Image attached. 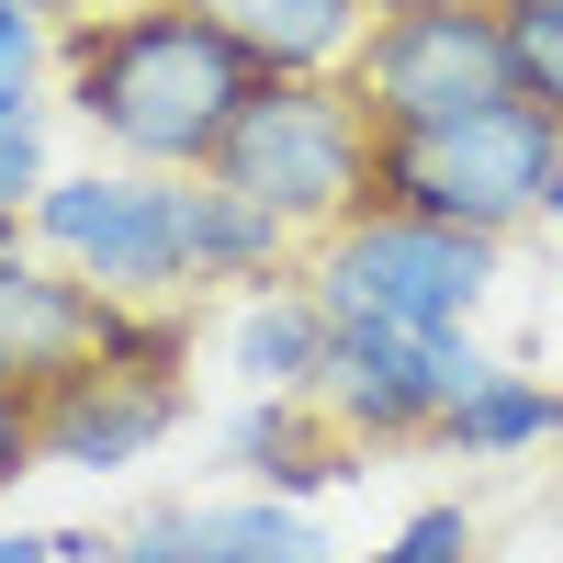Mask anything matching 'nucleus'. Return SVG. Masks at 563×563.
<instances>
[{"mask_svg": "<svg viewBox=\"0 0 563 563\" xmlns=\"http://www.w3.org/2000/svg\"><path fill=\"white\" fill-rule=\"evenodd\" d=\"M249 90L260 68L192 0H102V12L57 23V113H79V135L124 169H169V180L214 169Z\"/></svg>", "mask_w": 563, "mask_h": 563, "instance_id": "f257e3e1", "label": "nucleus"}, {"mask_svg": "<svg viewBox=\"0 0 563 563\" xmlns=\"http://www.w3.org/2000/svg\"><path fill=\"white\" fill-rule=\"evenodd\" d=\"M214 180L249 192L260 214H282L316 249L327 225H350L372 203V113H361V90L350 79H260L249 113L214 147Z\"/></svg>", "mask_w": 563, "mask_h": 563, "instance_id": "f03ea898", "label": "nucleus"}, {"mask_svg": "<svg viewBox=\"0 0 563 563\" xmlns=\"http://www.w3.org/2000/svg\"><path fill=\"white\" fill-rule=\"evenodd\" d=\"M496 260H507L496 238L361 203L350 225H327L305 249V294L327 305V327H406V339H440V327H474V305L496 294Z\"/></svg>", "mask_w": 563, "mask_h": 563, "instance_id": "7ed1b4c3", "label": "nucleus"}, {"mask_svg": "<svg viewBox=\"0 0 563 563\" xmlns=\"http://www.w3.org/2000/svg\"><path fill=\"white\" fill-rule=\"evenodd\" d=\"M541 169H552V124L530 102H485L462 124L372 135V203L462 225V238H496V249L519 238V225H541Z\"/></svg>", "mask_w": 563, "mask_h": 563, "instance_id": "20e7f679", "label": "nucleus"}, {"mask_svg": "<svg viewBox=\"0 0 563 563\" xmlns=\"http://www.w3.org/2000/svg\"><path fill=\"white\" fill-rule=\"evenodd\" d=\"M23 238L45 260H68L90 294H124V305H180L192 294V225H180L169 169H124V158L57 169L23 214Z\"/></svg>", "mask_w": 563, "mask_h": 563, "instance_id": "39448f33", "label": "nucleus"}, {"mask_svg": "<svg viewBox=\"0 0 563 563\" xmlns=\"http://www.w3.org/2000/svg\"><path fill=\"white\" fill-rule=\"evenodd\" d=\"M496 350L474 339V327H440V339H406V327H327V429H339L350 451H429V429L496 384Z\"/></svg>", "mask_w": 563, "mask_h": 563, "instance_id": "423d86ee", "label": "nucleus"}, {"mask_svg": "<svg viewBox=\"0 0 563 563\" xmlns=\"http://www.w3.org/2000/svg\"><path fill=\"white\" fill-rule=\"evenodd\" d=\"M372 135H406V124H462L507 102V23L496 0H429V12H372V34L350 45V68Z\"/></svg>", "mask_w": 563, "mask_h": 563, "instance_id": "0eeeda50", "label": "nucleus"}, {"mask_svg": "<svg viewBox=\"0 0 563 563\" xmlns=\"http://www.w3.org/2000/svg\"><path fill=\"white\" fill-rule=\"evenodd\" d=\"M180 417H192V384H135V372L79 361V372H57L34 395V451H45V474H124Z\"/></svg>", "mask_w": 563, "mask_h": 563, "instance_id": "6e6552de", "label": "nucleus"}, {"mask_svg": "<svg viewBox=\"0 0 563 563\" xmlns=\"http://www.w3.org/2000/svg\"><path fill=\"white\" fill-rule=\"evenodd\" d=\"M102 563H339V541L282 496H169L124 519Z\"/></svg>", "mask_w": 563, "mask_h": 563, "instance_id": "1a4fd4ad", "label": "nucleus"}, {"mask_svg": "<svg viewBox=\"0 0 563 563\" xmlns=\"http://www.w3.org/2000/svg\"><path fill=\"white\" fill-rule=\"evenodd\" d=\"M102 305H113V294H90V282H79L68 260H45L34 238L0 249V384H12V395H45L57 372H79L90 339H102Z\"/></svg>", "mask_w": 563, "mask_h": 563, "instance_id": "9d476101", "label": "nucleus"}, {"mask_svg": "<svg viewBox=\"0 0 563 563\" xmlns=\"http://www.w3.org/2000/svg\"><path fill=\"white\" fill-rule=\"evenodd\" d=\"M225 462L249 474V496H282V507H316L327 485L361 474V451L327 429L316 395H249L238 429H225Z\"/></svg>", "mask_w": 563, "mask_h": 563, "instance_id": "9b49d317", "label": "nucleus"}, {"mask_svg": "<svg viewBox=\"0 0 563 563\" xmlns=\"http://www.w3.org/2000/svg\"><path fill=\"white\" fill-rule=\"evenodd\" d=\"M192 12L238 45L260 79H339L350 45L372 34L361 0H192Z\"/></svg>", "mask_w": 563, "mask_h": 563, "instance_id": "f8f14e48", "label": "nucleus"}, {"mask_svg": "<svg viewBox=\"0 0 563 563\" xmlns=\"http://www.w3.org/2000/svg\"><path fill=\"white\" fill-rule=\"evenodd\" d=\"M180 225H192V294L225 282V294H271V282H305V238L282 214H260L249 192H225L214 169L180 180Z\"/></svg>", "mask_w": 563, "mask_h": 563, "instance_id": "ddd939ff", "label": "nucleus"}, {"mask_svg": "<svg viewBox=\"0 0 563 563\" xmlns=\"http://www.w3.org/2000/svg\"><path fill=\"white\" fill-rule=\"evenodd\" d=\"M225 361L249 372V395H316L327 384V305L305 282H271V294H238V327H225Z\"/></svg>", "mask_w": 563, "mask_h": 563, "instance_id": "4468645a", "label": "nucleus"}, {"mask_svg": "<svg viewBox=\"0 0 563 563\" xmlns=\"http://www.w3.org/2000/svg\"><path fill=\"white\" fill-rule=\"evenodd\" d=\"M429 451H451V462H507V451H563V395L552 384H530V372H496L485 395H462L440 429H429Z\"/></svg>", "mask_w": 563, "mask_h": 563, "instance_id": "2eb2a0df", "label": "nucleus"}, {"mask_svg": "<svg viewBox=\"0 0 563 563\" xmlns=\"http://www.w3.org/2000/svg\"><path fill=\"white\" fill-rule=\"evenodd\" d=\"M102 372H135V384H192V294L180 305H102V339H90Z\"/></svg>", "mask_w": 563, "mask_h": 563, "instance_id": "dca6fc26", "label": "nucleus"}, {"mask_svg": "<svg viewBox=\"0 0 563 563\" xmlns=\"http://www.w3.org/2000/svg\"><path fill=\"white\" fill-rule=\"evenodd\" d=\"M45 180H57V90L45 79H0V203L34 214Z\"/></svg>", "mask_w": 563, "mask_h": 563, "instance_id": "f3484780", "label": "nucleus"}, {"mask_svg": "<svg viewBox=\"0 0 563 563\" xmlns=\"http://www.w3.org/2000/svg\"><path fill=\"white\" fill-rule=\"evenodd\" d=\"M496 23H507V102H530L563 135V12L552 0H496Z\"/></svg>", "mask_w": 563, "mask_h": 563, "instance_id": "a211bd4d", "label": "nucleus"}, {"mask_svg": "<svg viewBox=\"0 0 563 563\" xmlns=\"http://www.w3.org/2000/svg\"><path fill=\"white\" fill-rule=\"evenodd\" d=\"M485 530H474V507H417V519L384 541V552H339V563H474Z\"/></svg>", "mask_w": 563, "mask_h": 563, "instance_id": "6ab92c4d", "label": "nucleus"}, {"mask_svg": "<svg viewBox=\"0 0 563 563\" xmlns=\"http://www.w3.org/2000/svg\"><path fill=\"white\" fill-rule=\"evenodd\" d=\"M0 79H57V23H34L23 0H0Z\"/></svg>", "mask_w": 563, "mask_h": 563, "instance_id": "aec40b11", "label": "nucleus"}, {"mask_svg": "<svg viewBox=\"0 0 563 563\" xmlns=\"http://www.w3.org/2000/svg\"><path fill=\"white\" fill-rule=\"evenodd\" d=\"M23 474H45V451H34V395L0 384V496H12Z\"/></svg>", "mask_w": 563, "mask_h": 563, "instance_id": "412c9836", "label": "nucleus"}, {"mask_svg": "<svg viewBox=\"0 0 563 563\" xmlns=\"http://www.w3.org/2000/svg\"><path fill=\"white\" fill-rule=\"evenodd\" d=\"M45 552L57 563H102V530H45Z\"/></svg>", "mask_w": 563, "mask_h": 563, "instance_id": "4be33fe9", "label": "nucleus"}, {"mask_svg": "<svg viewBox=\"0 0 563 563\" xmlns=\"http://www.w3.org/2000/svg\"><path fill=\"white\" fill-rule=\"evenodd\" d=\"M0 563H57V552H45V530H0Z\"/></svg>", "mask_w": 563, "mask_h": 563, "instance_id": "5701e85b", "label": "nucleus"}, {"mask_svg": "<svg viewBox=\"0 0 563 563\" xmlns=\"http://www.w3.org/2000/svg\"><path fill=\"white\" fill-rule=\"evenodd\" d=\"M541 225H563V135H552V169H541Z\"/></svg>", "mask_w": 563, "mask_h": 563, "instance_id": "b1692460", "label": "nucleus"}, {"mask_svg": "<svg viewBox=\"0 0 563 563\" xmlns=\"http://www.w3.org/2000/svg\"><path fill=\"white\" fill-rule=\"evenodd\" d=\"M34 23H79V12H102V0H23Z\"/></svg>", "mask_w": 563, "mask_h": 563, "instance_id": "393cba45", "label": "nucleus"}, {"mask_svg": "<svg viewBox=\"0 0 563 563\" xmlns=\"http://www.w3.org/2000/svg\"><path fill=\"white\" fill-rule=\"evenodd\" d=\"M361 12H429V0H361Z\"/></svg>", "mask_w": 563, "mask_h": 563, "instance_id": "a878e982", "label": "nucleus"}, {"mask_svg": "<svg viewBox=\"0 0 563 563\" xmlns=\"http://www.w3.org/2000/svg\"><path fill=\"white\" fill-rule=\"evenodd\" d=\"M552 12H563V0H552Z\"/></svg>", "mask_w": 563, "mask_h": 563, "instance_id": "bb28decb", "label": "nucleus"}]
</instances>
